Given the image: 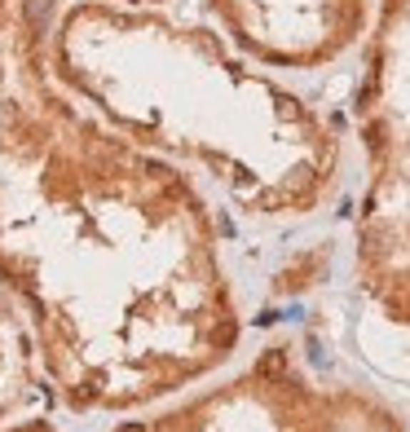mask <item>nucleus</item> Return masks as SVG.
I'll return each instance as SVG.
<instances>
[{"instance_id": "obj_1", "label": "nucleus", "mask_w": 410, "mask_h": 432, "mask_svg": "<svg viewBox=\"0 0 410 432\" xmlns=\"http://www.w3.org/2000/svg\"><path fill=\"white\" fill-rule=\"evenodd\" d=\"M49 0H0V291L71 415L146 411L225 362L239 318L176 172L49 84Z\"/></svg>"}, {"instance_id": "obj_2", "label": "nucleus", "mask_w": 410, "mask_h": 432, "mask_svg": "<svg viewBox=\"0 0 410 432\" xmlns=\"http://www.w3.org/2000/svg\"><path fill=\"white\" fill-rule=\"evenodd\" d=\"M300 397L304 388L291 379V353L265 348L239 384L190 397L155 415L146 406L111 432H287Z\"/></svg>"}, {"instance_id": "obj_3", "label": "nucleus", "mask_w": 410, "mask_h": 432, "mask_svg": "<svg viewBox=\"0 0 410 432\" xmlns=\"http://www.w3.org/2000/svg\"><path fill=\"white\" fill-rule=\"evenodd\" d=\"M49 397L54 388L44 379L31 322L9 291H0V423L27 419Z\"/></svg>"}, {"instance_id": "obj_4", "label": "nucleus", "mask_w": 410, "mask_h": 432, "mask_svg": "<svg viewBox=\"0 0 410 432\" xmlns=\"http://www.w3.org/2000/svg\"><path fill=\"white\" fill-rule=\"evenodd\" d=\"M0 432H58V423H54V419H44V415H27V419L0 423Z\"/></svg>"}]
</instances>
